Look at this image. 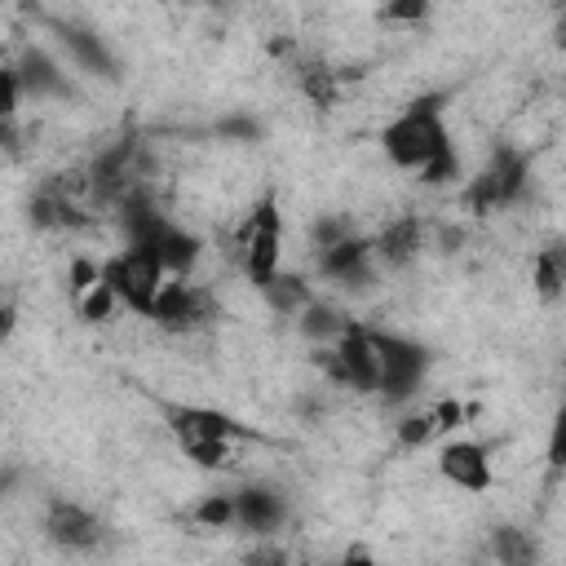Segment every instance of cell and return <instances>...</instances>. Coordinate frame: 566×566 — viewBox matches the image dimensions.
<instances>
[{"label": "cell", "instance_id": "obj_1", "mask_svg": "<svg viewBox=\"0 0 566 566\" xmlns=\"http://www.w3.org/2000/svg\"><path fill=\"white\" fill-rule=\"evenodd\" d=\"M380 146L394 168L416 172L424 186H451L460 181V155L442 115V97H416L407 102L380 133Z\"/></svg>", "mask_w": 566, "mask_h": 566}, {"label": "cell", "instance_id": "obj_2", "mask_svg": "<svg viewBox=\"0 0 566 566\" xmlns=\"http://www.w3.org/2000/svg\"><path fill=\"white\" fill-rule=\"evenodd\" d=\"M234 256H239V270L252 287L270 283L279 270H283V212H279V199L274 195H261L248 217L239 221L234 230Z\"/></svg>", "mask_w": 566, "mask_h": 566}, {"label": "cell", "instance_id": "obj_3", "mask_svg": "<svg viewBox=\"0 0 566 566\" xmlns=\"http://www.w3.org/2000/svg\"><path fill=\"white\" fill-rule=\"evenodd\" d=\"M168 420H172V433H177V447L186 451V460H195L203 469H226L234 455V442L243 438L239 420H230L217 407L181 402V407H168Z\"/></svg>", "mask_w": 566, "mask_h": 566}, {"label": "cell", "instance_id": "obj_4", "mask_svg": "<svg viewBox=\"0 0 566 566\" xmlns=\"http://www.w3.org/2000/svg\"><path fill=\"white\" fill-rule=\"evenodd\" d=\"M102 279H106V287L115 292L119 310H128V314H150L155 292H159V283L168 279V270L159 265V256H155L146 243H124L119 252H111V256L102 261Z\"/></svg>", "mask_w": 566, "mask_h": 566}, {"label": "cell", "instance_id": "obj_5", "mask_svg": "<svg viewBox=\"0 0 566 566\" xmlns=\"http://www.w3.org/2000/svg\"><path fill=\"white\" fill-rule=\"evenodd\" d=\"M526 181H531V159H526L517 146H495L491 159L469 177L464 203H469L478 217H486V212H495V208L517 203V199L526 195Z\"/></svg>", "mask_w": 566, "mask_h": 566}, {"label": "cell", "instance_id": "obj_6", "mask_svg": "<svg viewBox=\"0 0 566 566\" xmlns=\"http://www.w3.org/2000/svg\"><path fill=\"white\" fill-rule=\"evenodd\" d=\"M376 363H380V380H376V394L385 402H407L424 389V376H429V349L402 332H376Z\"/></svg>", "mask_w": 566, "mask_h": 566}, {"label": "cell", "instance_id": "obj_7", "mask_svg": "<svg viewBox=\"0 0 566 566\" xmlns=\"http://www.w3.org/2000/svg\"><path fill=\"white\" fill-rule=\"evenodd\" d=\"M146 318H150L159 332H168V336H190V332H199V327L212 318V296H208V287H199L190 274H168V279L159 283L155 305H150Z\"/></svg>", "mask_w": 566, "mask_h": 566}, {"label": "cell", "instance_id": "obj_8", "mask_svg": "<svg viewBox=\"0 0 566 566\" xmlns=\"http://www.w3.org/2000/svg\"><path fill=\"white\" fill-rule=\"evenodd\" d=\"M429 248V226L416 217V212H402L394 221H385L376 234H371V261L380 274H398V270H411Z\"/></svg>", "mask_w": 566, "mask_h": 566}, {"label": "cell", "instance_id": "obj_9", "mask_svg": "<svg viewBox=\"0 0 566 566\" xmlns=\"http://www.w3.org/2000/svg\"><path fill=\"white\" fill-rule=\"evenodd\" d=\"M314 270H318V279H327V283H336V287H345V292L371 287V283L380 279V270H376V261H371V239H367V234H345V239H336L332 248L314 252Z\"/></svg>", "mask_w": 566, "mask_h": 566}, {"label": "cell", "instance_id": "obj_10", "mask_svg": "<svg viewBox=\"0 0 566 566\" xmlns=\"http://www.w3.org/2000/svg\"><path fill=\"white\" fill-rule=\"evenodd\" d=\"M438 473H442L451 486L469 491V495H482V491L495 486L491 451H486L482 442H473V438H447L442 451H438Z\"/></svg>", "mask_w": 566, "mask_h": 566}, {"label": "cell", "instance_id": "obj_11", "mask_svg": "<svg viewBox=\"0 0 566 566\" xmlns=\"http://www.w3.org/2000/svg\"><path fill=\"white\" fill-rule=\"evenodd\" d=\"M44 535L57 544V548H66V553H88V548H97L102 544V522L84 509V504H75V500H53L49 504V513H44Z\"/></svg>", "mask_w": 566, "mask_h": 566}, {"label": "cell", "instance_id": "obj_12", "mask_svg": "<svg viewBox=\"0 0 566 566\" xmlns=\"http://www.w3.org/2000/svg\"><path fill=\"white\" fill-rule=\"evenodd\" d=\"M234 495V526L252 531V535H274L287 517V500L274 491V486H239L230 491Z\"/></svg>", "mask_w": 566, "mask_h": 566}, {"label": "cell", "instance_id": "obj_13", "mask_svg": "<svg viewBox=\"0 0 566 566\" xmlns=\"http://www.w3.org/2000/svg\"><path fill=\"white\" fill-rule=\"evenodd\" d=\"M18 71V80H22V93H31V97H57V93H66L71 84H66V71L49 57V53H22V62L13 66Z\"/></svg>", "mask_w": 566, "mask_h": 566}, {"label": "cell", "instance_id": "obj_14", "mask_svg": "<svg viewBox=\"0 0 566 566\" xmlns=\"http://www.w3.org/2000/svg\"><path fill=\"white\" fill-rule=\"evenodd\" d=\"M292 318H296V327H301V336H305L310 345H332V340L340 336V327L349 323L332 301H318V296H310Z\"/></svg>", "mask_w": 566, "mask_h": 566}, {"label": "cell", "instance_id": "obj_15", "mask_svg": "<svg viewBox=\"0 0 566 566\" xmlns=\"http://www.w3.org/2000/svg\"><path fill=\"white\" fill-rule=\"evenodd\" d=\"M256 292H261V296L270 301V310L283 314V318H292V314L314 296V287H310L301 274H292V270H279V274H274L270 283H261Z\"/></svg>", "mask_w": 566, "mask_h": 566}, {"label": "cell", "instance_id": "obj_16", "mask_svg": "<svg viewBox=\"0 0 566 566\" xmlns=\"http://www.w3.org/2000/svg\"><path fill=\"white\" fill-rule=\"evenodd\" d=\"M62 44H66V53L75 57V66H84V71H93V75H106V71H111V53H106V44H102L93 31L66 27V31H62Z\"/></svg>", "mask_w": 566, "mask_h": 566}, {"label": "cell", "instance_id": "obj_17", "mask_svg": "<svg viewBox=\"0 0 566 566\" xmlns=\"http://www.w3.org/2000/svg\"><path fill=\"white\" fill-rule=\"evenodd\" d=\"M531 283L544 301H557L562 296V283H566V265H562V252L557 248H539L535 261H531Z\"/></svg>", "mask_w": 566, "mask_h": 566}, {"label": "cell", "instance_id": "obj_18", "mask_svg": "<svg viewBox=\"0 0 566 566\" xmlns=\"http://www.w3.org/2000/svg\"><path fill=\"white\" fill-rule=\"evenodd\" d=\"M195 526H203V531H226V526H234V495L230 491H212V495H203L199 504H195Z\"/></svg>", "mask_w": 566, "mask_h": 566}, {"label": "cell", "instance_id": "obj_19", "mask_svg": "<svg viewBox=\"0 0 566 566\" xmlns=\"http://www.w3.org/2000/svg\"><path fill=\"white\" fill-rule=\"evenodd\" d=\"M296 80H301V93L310 102H318V106H332L336 102V88H340L336 71H327V66H301Z\"/></svg>", "mask_w": 566, "mask_h": 566}, {"label": "cell", "instance_id": "obj_20", "mask_svg": "<svg viewBox=\"0 0 566 566\" xmlns=\"http://www.w3.org/2000/svg\"><path fill=\"white\" fill-rule=\"evenodd\" d=\"M433 438H438V424H433V411H429V407H420V411H411V416L398 420V442H402L407 451H420V447H429Z\"/></svg>", "mask_w": 566, "mask_h": 566}, {"label": "cell", "instance_id": "obj_21", "mask_svg": "<svg viewBox=\"0 0 566 566\" xmlns=\"http://www.w3.org/2000/svg\"><path fill=\"white\" fill-rule=\"evenodd\" d=\"M75 301H80V318H88V323H106V318L119 310V301H115V292L106 287V279H97L93 287H84Z\"/></svg>", "mask_w": 566, "mask_h": 566}, {"label": "cell", "instance_id": "obj_22", "mask_svg": "<svg viewBox=\"0 0 566 566\" xmlns=\"http://www.w3.org/2000/svg\"><path fill=\"white\" fill-rule=\"evenodd\" d=\"M22 80L13 66H0V128H9L18 119V106H22Z\"/></svg>", "mask_w": 566, "mask_h": 566}, {"label": "cell", "instance_id": "obj_23", "mask_svg": "<svg viewBox=\"0 0 566 566\" xmlns=\"http://www.w3.org/2000/svg\"><path fill=\"white\" fill-rule=\"evenodd\" d=\"M345 234H354V226H349L345 217H318L314 230H310V243H314V252H323V248H332V243L345 239Z\"/></svg>", "mask_w": 566, "mask_h": 566}, {"label": "cell", "instance_id": "obj_24", "mask_svg": "<svg viewBox=\"0 0 566 566\" xmlns=\"http://www.w3.org/2000/svg\"><path fill=\"white\" fill-rule=\"evenodd\" d=\"M491 553H495V562L517 566V562H526V557H531V544H517V535H513V531H495V535H491Z\"/></svg>", "mask_w": 566, "mask_h": 566}, {"label": "cell", "instance_id": "obj_25", "mask_svg": "<svg viewBox=\"0 0 566 566\" xmlns=\"http://www.w3.org/2000/svg\"><path fill=\"white\" fill-rule=\"evenodd\" d=\"M424 13H429V0H389L380 9V18H389V22H420Z\"/></svg>", "mask_w": 566, "mask_h": 566}, {"label": "cell", "instance_id": "obj_26", "mask_svg": "<svg viewBox=\"0 0 566 566\" xmlns=\"http://www.w3.org/2000/svg\"><path fill=\"white\" fill-rule=\"evenodd\" d=\"M13 323H18V314H13L9 296H0V340H9V336H13Z\"/></svg>", "mask_w": 566, "mask_h": 566}]
</instances>
